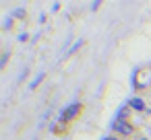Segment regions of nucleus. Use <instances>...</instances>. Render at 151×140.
I'll list each match as a JSON object with an SVG mask.
<instances>
[{
    "label": "nucleus",
    "instance_id": "1",
    "mask_svg": "<svg viewBox=\"0 0 151 140\" xmlns=\"http://www.w3.org/2000/svg\"><path fill=\"white\" fill-rule=\"evenodd\" d=\"M114 134H118L120 138H130L134 134V126L128 124V122H124L122 117H118L116 124H114Z\"/></svg>",
    "mask_w": 151,
    "mask_h": 140
},
{
    "label": "nucleus",
    "instance_id": "2",
    "mask_svg": "<svg viewBox=\"0 0 151 140\" xmlns=\"http://www.w3.org/2000/svg\"><path fill=\"white\" fill-rule=\"evenodd\" d=\"M81 111H83V105L81 103H75V105H70L64 113H62V122H73V119H77L79 115H81Z\"/></svg>",
    "mask_w": 151,
    "mask_h": 140
},
{
    "label": "nucleus",
    "instance_id": "3",
    "mask_svg": "<svg viewBox=\"0 0 151 140\" xmlns=\"http://www.w3.org/2000/svg\"><path fill=\"white\" fill-rule=\"evenodd\" d=\"M128 105L132 107V111H145V101H143V99H139V97L130 99V103H128Z\"/></svg>",
    "mask_w": 151,
    "mask_h": 140
},
{
    "label": "nucleus",
    "instance_id": "4",
    "mask_svg": "<svg viewBox=\"0 0 151 140\" xmlns=\"http://www.w3.org/2000/svg\"><path fill=\"white\" fill-rule=\"evenodd\" d=\"M104 140H124V138H120L118 134H110V136H106Z\"/></svg>",
    "mask_w": 151,
    "mask_h": 140
}]
</instances>
